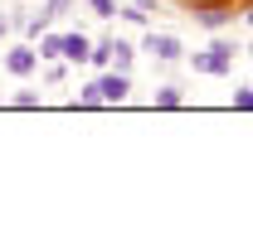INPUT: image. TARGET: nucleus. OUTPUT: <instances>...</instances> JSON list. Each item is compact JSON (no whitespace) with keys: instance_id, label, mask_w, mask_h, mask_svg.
Returning a JSON list of instances; mask_svg holds the SVG:
<instances>
[{"instance_id":"7","label":"nucleus","mask_w":253,"mask_h":243,"mask_svg":"<svg viewBox=\"0 0 253 243\" xmlns=\"http://www.w3.org/2000/svg\"><path fill=\"white\" fill-rule=\"evenodd\" d=\"M34 54H39V63H49V59H63V34H39V49H34Z\"/></svg>"},{"instance_id":"9","label":"nucleus","mask_w":253,"mask_h":243,"mask_svg":"<svg viewBox=\"0 0 253 243\" xmlns=\"http://www.w3.org/2000/svg\"><path fill=\"white\" fill-rule=\"evenodd\" d=\"M63 78H68V68H63L59 59H49V68H44V83H49V88H59Z\"/></svg>"},{"instance_id":"4","label":"nucleus","mask_w":253,"mask_h":243,"mask_svg":"<svg viewBox=\"0 0 253 243\" xmlns=\"http://www.w3.org/2000/svg\"><path fill=\"white\" fill-rule=\"evenodd\" d=\"M229 20H234V10H229L224 0H210V5L195 10V25H200V30H224Z\"/></svg>"},{"instance_id":"10","label":"nucleus","mask_w":253,"mask_h":243,"mask_svg":"<svg viewBox=\"0 0 253 243\" xmlns=\"http://www.w3.org/2000/svg\"><path fill=\"white\" fill-rule=\"evenodd\" d=\"M97 20H117V0H88Z\"/></svg>"},{"instance_id":"11","label":"nucleus","mask_w":253,"mask_h":243,"mask_svg":"<svg viewBox=\"0 0 253 243\" xmlns=\"http://www.w3.org/2000/svg\"><path fill=\"white\" fill-rule=\"evenodd\" d=\"M73 5H78V0H44V15H49V20H63V10H73Z\"/></svg>"},{"instance_id":"16","label":"nucleus","mask_w":253,"mask_h":243,"mask_svg":"<svg viewBox=\"0 0 253 243\" xmlns=\"http://www.w3.org/2000/svg\"><path fill=\"white\" fill-rule=\"evenodd\" d=\"M5 34H10V20H0V39H5Z\"/></svg>"},{"instance_id":"17","label":"nucleus","mask_w":253,"mask_h":243,"mask_svg":"<svg viewBox=\"0 0 253 243\" xmlns=\"http://www.w3.org/2000/svg\"><path fill=\"white\" fill-rule=\"evenodd\" d=\"M244 20H249V25H253V5H249V10H244Z\"/></svg>"},{"instance_id":"12","label":"nucleus","mask_w":253,"mask_h":243,"mask_svg":"<svg viewBox=\"0 0 253 243\" xmlns=\"http://www.w3.org/2000/svg\"><path fill=\"white\" fill-rule=\"evenodd\" d=\"M10 102H15V107H25V112H30V107H39V92H34V88H20V92H15V97H10Z\"/></svg>"},{"instance_id":"5","label":"nucleus","mask_w":253,"mask_h":243,"mask_svg":"<svg viewBox=\"0 0 253 243\" xmlns=\"http://www.w3.org/2000/svg\"><path fill=\"white\" fill-rule=\"evenodd\" d=\"M93 88H97V97H102V102H122L126 92H131V78H126L122 68H117V73H107V78H97Z\"/></svg>"},{"instance_id":"3","label":"nucleus","mask_w":253,"mask_h":243,"mask_svg":"<svg viewBox=\"0 0 253 243\" xmlns=\"http://www.w3.org/2000/svg\"><path fill=\"white\" fill-rule=\"evenodd\" d=\"M141 49H146V54H156L161 63H175L180 54H185L175 34H156V30H146V39H141Z\"/></svg>"},{"instance_id":"6","label":"nucleus","mask_w":253,"mask_h":243,"mask_svg":"<svg viewBox=\"0 0 253 243\" xmlns=\"http://www.w3.org/2000/svg\"><path fill=\"white\" fill-rule=\"evenodd\" d=\"M88 54H93V39L88 34H63V59L68 63H88Z\"/></svg>"},{"instance_id":"2","label":"nucleus","mask_w":253,"mask_h":243,"mask_svg":"<svg viewBox=\"0 0 253 243\" xmlns=\"http://www.w3.org/2000/svg\"><path fill=\"white\" fill-rule=\"evenodd\" d=\"M5 73L10 78H30L34 68H39V54H34V44H15V49H5Z\"/></svg>"},{"instance_id":"8","label":"nucleus","mask_w":253,"mask_h":243,"mask_svg":"<svg viewBox=\"0 0 253 243\" xmlns=\"http://www.w3.org/2000/svg\"><path fill=\"white\" fill-rule=\"evenodd\" d=\"M131 59H136V49H131V44H126V39H112V68H131Z\"/></svg>"},{"instance_id":"14","label":"nucleus","mask_w":253,"mask_h":243,"mask_svg":"<svg viewBox=\"0 0 253 243\" xmlns=\"http://www.w3.org/2000/svg\"><path fill=\"white\" fill-rule=\"evenodd\" d=\"M234 107H239V112H253V88H239V92H234Z\"/></svg>"},{"instance_id":"1","label":"nucleus","mask_w":253,"mask_h":243,"mask_svg":"<svg viewBox=\"0 0 253 243\" xmlns=\"http://www.w3.org/2000/svg\"><path fill=\"white\" fill-rule=\"evenodd\" d=\"M234 54H239V49H234L229 39H214V44H210L205 54H190V63H195V73H210V78H224V73L234 68Z\"/></svg>"},{"instance_id":"15","label":"nucleus","mask_w":253,"mask_h":243,"mask_svg":"<svg viewBox=\"0 0 253 243\" xmlns=\"http://www.w3.org/2000/svg\"><path fill=\"white\" fill-rule=\"evenodd\" d=\"M136 5H141V10H156V0H136Z\"/></svg>"},{"instance_id":"13","label":"nucleus","mask_w":253,"mask_h":243,"mask_svg":"<svg viewBox=\"0 0 253 243\" xmlns=\"http://www.w3.org/2000/svg\"><path fill=\"white\" fill-rule=\"evenodd\" d=\"M156 107H180V92H175V88H161L156 92Z\"/></svg>"},{"instance_id":"18","label":"nucleus","mask_w":253,"mask_h":243,"mask_svg":"<svg viewBox=\"0 0 253 243\" xmlns=\"http://www.w3.org/2000/svg\"><path fill=\"white\" fill-rule=\"evenodd\" d=\"M249 54H253V49H249Z\"/></svg>"}]
</instances>
